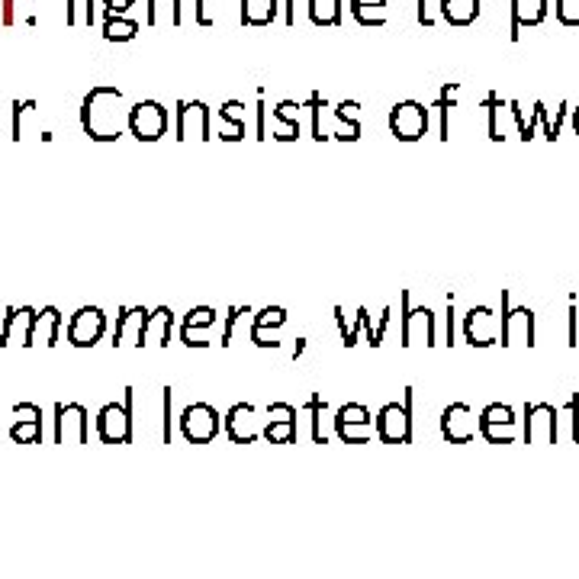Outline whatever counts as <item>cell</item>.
Instances as JSON below:
<instances>
[{"label": "cell", "mask_w": 579, "mask_h": 579, "mask_svg": "<svg viewBox=\"0 0 579 579\" xmlns=\"http://www.w3.org/2000/svg\"><path fill=\"white\" fill-rule=\"evenodd\" d=\"M129 110L126 94L113 84H97L81 100V129L94 142H120L129 129Z\"/></svg>", "instance_id": "6da1fadb"}, {"label": "cell", "mask_w": 579, "mask_h": 579, "mask_svg": "<svg viewBox=\"0 0 579 579\" xmlns=\"http://www.w3.org/2000/svg\"><path fill=\"white\" fill-rule=\"evenodd\" d=\"M399 345L403 348H432L438 341L435 329V313L428 306H412V293L403 290L399 293Z\"/></svg>", "instance_id": "7a4b0ae2"}, {"label": "cell", "mask_w": 579, "mask_h": 579, "mask_svg": "<svg viewBox=\"0 0 579 579\" xmlns=\"http://www.w3.org/2000/svg\"><path fill=\"white\" fill-rule=\"evenodd\" d=\"M132 406H136V386H126L123 403H107L97 412V435L103 444H129L136 438L132 428Z\"/></svg>", "instance_id": "3957f363"}, {"label": "cell", "mask_w": 579, "mask_h": 579, "mask_svg": "<svg viewBox=\"0 0 579 579\" xmlns=\"http://www.w3.org/2000/svg\"><path fill=\"white\" fill-rule=\"evenodd\" d=\"M412 403H415V390L406 386L403 390V403H386L377 412V438L383 444H409L412 441Z\"/></svg>", "instance_id": "277c9868"}, {"label": "cell", "mask_w": 579, "mask_h": 579, "mask_svg": "<svg viewBox=\"0 0 579 579\" xmlns=\"http://www.w3.org/2000/svg\"><path fill=\"white\" fill-rule=\"evenodd\" d=\"M174 139L177 142H210L213 139V110L203 100H177L174 107Z\"/></svg>", "instance_id": "5b68a950"}, {"label": "cell", "mask_w": 579, "mask_h": 579, "mask_svg": "<svg viewBox=\"0 0 579 579\" xmlns=\"http://www.w3.org/2000/svg\"><path fill=\"white\" fill-rule=\"evenodd\" d=\"M107 335V313L100 306H81L65 325V338L71 348H94Z\"/></svg>", "instance_id": "8992f818"}, {"label": "cell", "mask_w": 579, "mask_h": 579, "mask_svg": "<svg viewBox=\"0 0 579 579\" xmlns=\"http://www.w3.org/2000/svg\"><path fill=\"white\" fill-rule=\"evenodd\" d=\"M177 425H181V435H184L187 444H210L219 435L222 419H219V412L210 403H190L181 412Z\"/></svg>", "instance_id": "52a82bcc"}, {"label": "cell", "mask_w": 579, "mask_h": 579, "mask_svg": "<svg viewBox=\"0 0 579 579\" xmlns=\"http://www.w3.org/2000/svg\"><path fill=\"white\" fill-rule=\"evenodd\" d=\"M129 132L139 142H158L168 136V110L158 100H139L129 110Z\"/></svg>", "instance_id": "ba28073f"}, {"label": "cell", "mask_w": 579, "mask_h": 579, "mask_svg": "<svg viewBox=\"0 0 579 579\" xmlns=\"http://www.w3.org/2000/svg\"><path fill=\"white\" fill-rule=\"evenodd\" d=\"M390 132L399 142H419L428 132V107L419 100H399L390 110Z\"/></svg>", "instance_id": "9c48e42d"}, {"label": "cell", "mask_w": 579, "mask_h": 579, "mask_svg": "<svg viewBox=\"0 0 579 579\" xmlns=\"http://www.w3.org/2000/svg\"><path fill=\"white\" fill-rule=\"evenodd\" d=\"M87 444L91 441V419L81 403L55 406V444Z\"/></svg>", "instance_id": "30bf717a"}, {"label": "cell", "mask_w": 579, "mask_h": 579, "mask_svg": "<svg viewBox=\"0 0 579 579\" xmlns=\"http://www.w3.org/2000/svg\"><path fill=\"white\" fill-rule=\"evenodd\" d=\"M222 428H226L229 441L235 444H255L264 432V425L258 419V406L251 403H235L226 412V419H222Z\"/></svg>", "instance_id": "8fae6325"}, {"label": "cell", "mask_w": 579, "mask_h": 579, "mask_svg": "<svg viewBox=\"0 0 579 579\" xmlns=\"http://www.w3.org/2000/svg\"><path fill=\"white\" fill-rule=\"evenodd\" d=\"M39 309L33 306H10L4 316V332H0V345L10 348H33V329H36Z\"/></svg>", "instance_id": "7c38bea8"}, {"label": "cell", "mask_w": 579, "mask_h": 579, "mask_svg": "<svg viewBox=\"0 0 579 579\" xmlns=\"http://www.w3.org/2000/svg\"><path fill=\"white\" fill-rule=\"evenodd\" d=\"M148 313H152V309L145 306H120V316H116V329H113V348H142Z\"/></svg>", "instance_id": "4fadbf2b"}, {"label": "cell", "mask_w": 579, "mask_h": 579, "mask_svg": "<svg viewBox=\"0 0 579 579\" xmlns=\"http://www.w3.org/2000/svg\"><path fill=\"white\" fill-rule=\"evenodd\" d=\"M473 432H477V425H473L470 409L464 403H454V406L444 409V415H441V435L448 438L451 444L470 441Z\"/></svg>", "instance_id": "5bb4252c"}, {"label": "cell", "mask_w": 579, "mask_h": 579, "mask_svg": "<svg viewBox=\"0 0 579 579\" xmlns=\"http://www.w3.org/2000/svg\"><path fill=\"white\" fill-rule=\"evenodd\" d=\"M171 332H174V309L171 306L152 309V313H148V322H145L142 348H168Z\"/></svg>", "instance_id": "9a60e30c"}, {"label": "cell", "mask_w": 579, "mask_h": 579, "mask_svg": "<svg viewBox=\"0 0 579 579\" xmlns=\"http://www.w3.org/2000/svg\"><path fill=\"white\" fill-rule=\"evenodd\" d=\"M62 313H58V306H42L39 316H36V329H33V345H42V348H55L58 338H62Z\"/></svg>", "instance_id": "2e32d148"}, {"label": "cell", "mask_w": 579, "mask_h": 579, "mask_svg": "<svg viewBox=\"0 0 579 579\" xmlns=\"http://www.w3.org/2000/svg\"><path fill=\"white\" fill-rule=\"evenodd\" d=\"M148 26H181L184 23V0H145Z\"/></svg>", "instance_id": "e0dca14e"}, {"label": "cell", "mask_w": 579, "mask_h": 579, "mask_svg": "<svg viewBox=\"0 0 579 579\" xmlns=\"http://www.w3.org/2000/svg\"><path fill=\"white\" fill-rule=\"evenodd\" d=\"M280 0H242V26L261 29L280 17Z\"/></svg>", "instance_id": "ac0fdd59"}, {"label": "cell", "mask_w": 579, "mask_h": 579, "mask_svg": "<svg viewBox=\"0 0 579 579\" xmlns=\"http://www.w3.org/2000/svg\"><path fill=\"white\" fill-rule=\"evenodd\" d=\"M306 13L313 26H341L345 23V0H306Z\"/></svg>", "instance_id": "d6986e66"}, {"label": "cell", "mask_w": 579, "mask_h": 579, "mask_svg": "<svg viewBox=\"0 0 579 579\" xmlns=\"http://www.w3.org/2000/svg\"><path fill=\"white\" fill-rule=\"evenodd\" d=\"M386 4H390V0H348V10L361 26H377L380 29V26L390 23Z\"/></svg>", "instance_id": "ffe728a7"}, {"label": "cell", "mask_w": 579, "mask_h": 579, "mask_svg": "<svg viewBox=\"0 0 579 579\" xmlns=\"http://www.w3.org/2000/svg\"><path fill=\"white\" fill-rule=\"evenodd\" d=\"M335 325H338L341 341H345V348H354L364 332V306H358L354 313H348L345 306H335Z\"/></svg>", "instance_id": "44dd1931"}, {"label": "cell", "mask_w": 579, "mask_h": 579, "mask_svg": "<svg viewBox=\"0 0 579 579\" xmlns=\"http://www.w3.org/2000/svg\"><path fill=\"white\" fill-rule=\"evenodd\" d=\"M438 10L451 26H470L480 17V0H438Z\"/></svg>", "instance_id": "7402d4cb"}, {"label": "cell", "mask_w": 579, "mask_h": 579, "mask_svg": "<svg viewBox=\"0 0 579 579\" xmlns=\"http://www.w3.org/2000/svg\"><path fill=\"white\" fill-rule=\"evenodd\" d=\"M464 332L470 345H489L493 341V316H489V309H470Z\"/></svg>", "instance_id": "603a6c76"}, {"label": "cell", "mask_w": 579, "mask_h": 579, "mask_svg": "<svg viewBox=\"0 0 579 579\" xmlns=\"http://www.w3.org/2000/svg\"><path fill=\"white\" fill-rule=\"evenodd\" d=\"M390 322H393V306H383L377 319L370 316V309L364 306V338H367V345H370V348H380V345H383V338H386V329H390Z\"/></svg>", "instance_id": "cb8c5ba5"}, {"label": "cell", "mask_w": 579, "mask_h": 579, "mask_svg": "<svg viewBox=\"0 0 579 579\" xmlns=\"http://www.w3.org/2000/svg\"><path fill=\"white\" fill-rule=\"evenodd\" d=\"M303 412H306V422H309V438H313V444H325V432H322V415L329 412V403L319 396V393H313L309 396V403L303 406Z\"/></svg>", "instance_id": "d4e9b609"}, {"label": "cell", "mask_w": 579, "mask_h": 579, "mask_svg": "<svg viewBox=\"0 0 579 579\" xmlns=\"http://www.w3.org/2000/svg\"><path fill=\"white\" fill-rule=\"evenodd\" d=\"M139 36V23L129 17H107L103 20V39L107 42H132Z\"/></svg>", "instance_id": "484cf974"}, {"label": "cell", "mask_w": 579, "mask_h": 579, "mask_svg": "<svg viewBox=\"0 0 579 579\" xmlns=\"http://www.w3.org/2000/svg\"><path fill=\"white\" fill-rule=\"evenodd\" d=\"M287 325V309L284 306H264L258 309V316H251V329L258 332H277Z\"/></svg>", "instance_id": "4316f807"}, {"label": "cell", "mask_w": 579, "mask_h": 579, "mask_svg": "<svg viewBox=\"0 0 579 579\" xmlns=\"http://www.w3.org/2000/svg\"><path fill=\"white\" fill-rule=\"evenodd\" d=\"M335 435L345 444H367L377 438V425L374 422H361V425H335Z\"/></svg>", "instance_id": "83f0119b"}, {"label": "cell", "mask_w": 579, "mask_h": 579, "mask_svg": "<svg viewBox=\"0 0 579 579\" xmlns=\"http://www.w3.org/2000/svg\"><path fill=\"white\" fill-rule=\"evenodd\" d=\"M245 316H251V306H229L226 309V322H222V335H219L222 348H229L235 341V332H239V325H242Z\"/></svg>", "instance_id": "f1b7e54d"}, {"label": "cell", "mask_w": 579, "mask_h": 579, "mask_svg": "<svg viewBox=\"0 0 579 579\" xmlns=\"http://www.w3.org/2000/svg\"><path fill=\"white\" fill-rule=\"evenodd\" d=\"M512 13H515V26L541 23V17H544V0H512Z\"/></svg>", "instance_id": "f546056e"}, {"label": "cell", "mask_w": 579, "mask_h": 579, "mask_svg": "<svg viewBox=\"0 0 579 579\" xmlns=\"http://www.w3.org/2000/svg\"><path fill=\"white\" fill-rule=\"evenodd\" d=\"M216 322H219V313L213 306H193L190 313L184 316L181 329H213Z\"/></svg>", "instance_id": "4dcf8cb0"}, {"label": "cell", "mask_w": 579, "mask_h": 579, "mask_svg": "<svg viewBox=\"0 0 579 579\" xmlns=\"http://www.w3.org/2000/svg\"><path fill=\"white\" fill-rule=\"evenodd\" d=\"M361 422H374L370 409L361 406V403H345L335 412V419H332V425H361Z\"/></svg>", "instance_id": "1f68e13d"}, {"label": "cell", "mask_w": 579, "mask_h": 579, "mask_svg": "<svg viewBox=\"0 0 579 579\" xmlns=\"http://www.w3.org/2000/svg\"><path fill=\"white\" fill-rule=\"evenodd\" d=\"M303 107L309 110V116H313V139H316V142H325L322 120H325V110H329V100H325L322 94H309V100L303 103Z\"/></svg>", "instance_id": "d6a6232c"}, {"label": "cell", "mask_w": 579, "mask_h": 579, "mask_svg": "<svg viewBox=\"0 0 579 579\" xmlns=\"http://www.w3.org/2000/svg\"><path fill=\"white\" fill-rule=\"evenodd\" d=\"M261 438L271 444H290L296 441V422H264Z\"/></svg>", "instance_id": "836d02e7"}, {"label": "cell", "mask_w": 579, "mask_h": 579, "mask_svg": "<svg viewBox=\"0 0 579 579\" xmlns=\"http://www.w3.org/2000/svg\"><path fill=\"white\" fill-rule=\"evenodd\" d=\"M39 103L36 100H17L13 103V139H26V116L36 113Z\"/></svg>", "instance_id": "e575fe53"}, {"label": "cell", "mask_w": 579, "mask_h": 579, "mask_svg": "<svg viewBox=\"0 0 579 579\" xmlns=\"http://www.w3.org/2000/svg\"><path fill=\"white\" fill-rule=\"evenodd\" d=\"M10 438L17 444H39L42 441V422H13Z\"/></svg>", "instance_id": "d590c367"}, {"label": "cell", "mask_w": 579, "mask_h": 579, "mask_svg": "<svg viewBox=\"0 0 579 579\" xmlns=\"http://www.w3.org/2000/svg\"><path fill=\"white\" fill-rule=\"evenodd\" d=\"M451 103H454V87H448V91H441V97L435 100V110L441 116V126H438V139H448V113H451Z\"/></svg>", "instance_id": "8d00e7d4"}, {"label": "cell", "mask_w": 579, "mask_h": 579, "mask_svg": "<svg viewBox=\"0 0 579 579\" xmlns=\"http://www.w3.org/2000/svg\"><path fill=\"white\" fill-rule=\"evenodd\" d=\"M300 110H303V103H296V100H280L271 116H274L277 123H296V126H300Z\"/></svg>", "instance_id": "74e56055"}, {"label": "cell", "mask_w": 579, "mask_h": 579, "mask_svg": "<svg viewBox=\"0 0 579 579\" xmlns=\"http://www.w3.org/2000/svg\"><path fill=\"white\" fill-rule=\"evenodd\" d=\"M171 386L161 390V444H171Z\"/></svg>", "instance_id": "f35d334b"}, {"label": "cell", "mask_w": 579, "mask_h": 579, "mask_svg": "<svg viewBox=\"0 0 579 579\" xmlns=\"http://www.w3.org/2000/svg\"><path fill=\"white\" fill-rule=\"evenodd\" d=\"M264 415H267V422H296L300 419V412H296V406H290V403H271L264 409Z\"/></svg>", "instance_id": "ab89813d"}, {"label": "cell", "mask_w": 579, "mask_h": 579, "mask_svg": "<svg viewBox=\"0 0 579 579\" xmlns=\"http://www.w3.org/2000/svg\"><path fill=\"white\" fill-rule=\"evenodd\" d=\"M181 341L187 348H210L213 345L210 329H181Z\"/></svg>", "instance_id": "60d3db41"}, {"label": "cell", "mask_w": 579, "mask_h": 579, "mask_svg": "<svg viewBox=\"0 0 579 579\" xmlns=\"http://www.w3.org/2000/svg\"><path fill=\"white\" fill-rule=\"evenodd\" d=\"M13 422H42V409L36 403H17L13 406Z\"/></svg>", "instance_id": "b9f144b4"}, {"label": "cell", "mask_w": 579, "mask_h": 579, "mask_svg": "<svg viewBox=\"0 0 579 579\" xmlns=\"http://www.w3.org/2000/svg\"><path fill=\"white\" fill-rule=\"evenodd\" d=\"M271 136H274L277 142H296V139H300V126H296V123H277V120H274Z\"/></svg>", "instance_id": "7bdbcfd3"}, {"label": "cell", "mask_w": 579, "mask_h": 579, "mask_svg": "<svg viewBox=\"0 0 579 579\" xmlns=\"http://www.w3.org/2000/svg\"><path fill=\"white\" fill-rule=\"evenodd\" d=\"M255 116H258V123H255V139L264 142V139H267V107H264V91H258Z\"/></svg>", "instance_id": "ee69618b"}, {"label": "cell", "mask_w": 579, "mask_h": 579, "mask_svg": "<svg viewBox=\"0 0 579 579\" xmlns=\"http://www.w3.org/2000/svg\"><path fill=\"white\" fill-rule=\"evenodd\" d=\"M219 139L222 142H242L245 139V126H235V123L222 120V116H219Z\"/></svg>", "instance_id": "f6af8a7d"}, {"label": "cell", "mask_w": 579, "mask_h": 579, "mask_svg": "<svg viewBox=\"0 0 579 579\" xmlns=\"http://www.w3.org/2000/svg\"><path fill=\"white\" fill-rule=\"evenodd\" d=\"M509 422H512V412H509V409H499V406H493V409H486V412H483V428L509 425Z\"/></svg>", "instance_id": "bcb514c9"}, {"label": "cell", "mask_w": 579, "mask_h": 579, "mask_svg": "<svg viewBox=\"0 0 579 579\" xmlns=\"http://www.w3.org/2000/svg\"><path fill=\"white\" fill-rule=\"evenodd\" d=\"M129 7H136V0H103V17H123Z\"/></svg>", "instance_id": "7dc6e473"}, {"label": "cell", "mask_w": 579, "mask_h": 579, "mask_svg": "<svg viewBox=\"0 0 579 579\" xmlns=\"http://www.w3.org/2000/svg\"><path fill=\"white\" fill-rule=\"evenodd\" d=\"M415 20H419L422 26H435V13H432V0H415Z\"/></svg>", "instance_id": "c3c4849f"}, {"label": "cell", "mask_w": 579, "mask_h": 579, "mask_svg": "<svg viewBox=\"0 0 579 579\" xmlns=\"http://www.w3.org/2000/svg\"><path fill=\"white\" fill-rule=\"evenodd\" d=\"M17 23V0H0V26Z\"/></svg>", "instance_id": "681fc988"}, {"label": "cell", "mask_w": 579, "mask_h": 579, "mask_svg": "<svg viewBox=\"0 0 579 579\" xmlns=\"http://www.w3.org/2000/svg\"><path fill=\"white\" fill-rule=\"evenodd\" d=\"M193 23L197 26H213L216 20L206 13V0H193Z\"/></svg>", "instance_id": "f907efd6"}, {"label": "cell", "mask_w": 579, "mask_h": 579, "mask_svg": "<svg viewBox=\"0 0 579 579\" xmlns=\"http://www.w3.org/2000/svg\"><path fill=\"white\" fill-rule=\"evenodd\" d=\"M65 23L68 26H81V4H78V0H65Z\"/></svg>", "instance_id": "816d5d0a"}, {"label": "cell", "mask_w": 579, "mask_h": 579, "mask_svg": "<svg viewBox=\"0 0 579 579\" xmlns=\"http://www.w3.org/2000/svg\"><path fill=\"white\" fill-rule=\"evenodd\" d=\"M97 0H84V26H94L97 23Z\"/></svg>", "instance_id": "f5cc1de1"}, {"label": "cell", "mask_w": 579, "mask_h": 579, "mask_svg": "<svg viewBox=\"0 0 579 579\" xmlns=\"http://www.w3.org/2000/svg\"><path fill=\"white\" fill-rule=\"evenodd\" d=\"M280 10H284V23L293 26L296 23V0H284V7H280Z\"/></svg>", "instance_id": "db71d44e"}, {"label": "cell", "mask_w": 579, "mask_h": 579, "mask_svg": "<svg viewBox=\"0 0 579 579\" xmlns=\"http://www.w3.org/2000/svg\"><path fill=\"white\" fill-rule=\"evenodd\" d=\"M448 345H454V300H448Z\"/></svg>", "instance_id": "11a10c76"}, {"label": "cell", "mask_w": 579, "mask_h": 579, "mask_svg": "<svg viewBox=\"0 0 579 579\" xmlns=\"http://www.w3.org/2000/svg\"><path fill=\"white\" fill-rule=\"evenodd\" d=\"M576 129H579V113H576Z\"/></svg>", "instance_id": "9f6ffc18"}]
</instances>
